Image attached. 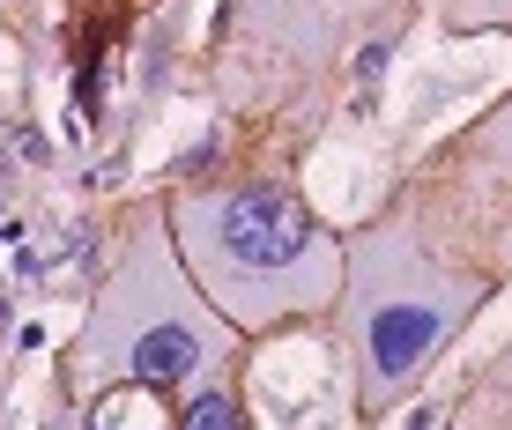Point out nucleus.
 <instances>
[{"label":"nucleus","mask_w":512,"mask_h":430,"mask_svg":"<svg viewBox=\"0 0 512 430\" xmlns=\"http://www.w3.org/2000/svg\"><path fill=\"white\" fill-rule=\"evenodd\" d=\"M164 230L179 267L231 334H275L342 297V238L312 215L297 186L238 178V186L171 193Z\"/></svg>","instance_id":"1"},{"label":"nucleus","mask_w":512,"mask_h":430,"mask_svg":"<svg viewBox=\"0 0 512 430\" xmlns=\"http://www.w3.org/2000/svg\"><path fill=\"white\" fill-rule=\"evenodd\" d=\"M231 356H238V334L208 312V297L179 267L164 208H141L75 334V386L82 393L149 386L186 408L193 393L231 386Z\"/></svg>","instance_id":"2"},{"label":"nucleus","mask_w":512,"mask_h":430,"mask_svg":"<svg viewBox=\"0 0 512 430\" xmlns=\"http://www.w3.org/2000/svg\"><path fill=\"white\" fill-rule=\"evenodd\" d=\"M342 342L357 416H394L409 393L438 371V356L461 342V327L490 304V275L446 267L423 253L401 215L349 230L342 238Z\"/></svg>","instance_id":"3"},{"label":"nucleus","mask_w":512,"mask_h":430,"mask_svg":"<svg viewBox=\"0 0 512 430\" xmlns=\"http://www.w3.org/2000/svg\"><path fill=\"white\" fill-rule=\"evenodd\" d=\"M394 8L401 0H231L238 45L268 52L275 67H290L282 82H305L320 67H334V52L372 45Z\"/></svg>","instance_id":"4"},{"label":"nucleus","mask_w":512,"mask_h":430,"mask_svg":"<svg viewBox=\"0 0 512 430\" xmlns=\"http://www.w3.org/2000/svg\"><path fill=\"white\" fill-rule=\"evenodd\" d=\"M453 423H461V430H512V349L483 371V386L461 401V416H453Z\"/></svg>","instance_id":"5"},{"label":"nucleus","mask_w":512,"mask_h":430,"mask_svg":"<svg viewBox=\"0 0 512 430\" xmlns=\"http://www.w3.org/2000/svg\"><path fill=\"white\" fill-rule=\"evenodd\" d=\"M461 164L512 178V97H505V104H490V112L468 127V141H461Z\"/></svg>","instance_id":"6"},{"label":"nucleus","mask_w":512,"mask_h":430,"mask_svg":"<svg viewBox=\"0 0 512 430\" xmlns=\"http://www.w3.org/2000/svg\"><path fill=\"white\" fill-rule=\"evenodd\" d=\"M179 430H253V423H245L231 386H208V393H193V401L179 408Z\"/></svg>","instance_id":"7"},{"label":"nucleus","mask_w":512,"mask_h":430,"mask_svg":"<svg viewBox=\"0 0 512 430\" xmlns=\"http://www.w3.org/2000/svg\"><path fill=\"white\" fill-rule=\"evenodd\" d=\"M453 30H512V0H446Z\"/></svg>","instance_id":"8"}]
</instances>
